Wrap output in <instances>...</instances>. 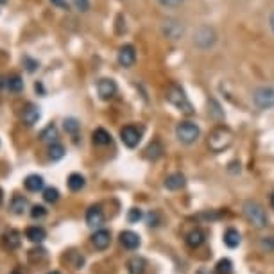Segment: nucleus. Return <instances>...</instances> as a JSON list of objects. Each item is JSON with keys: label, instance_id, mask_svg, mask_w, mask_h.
<instances>
[{"label": "nucleus", "instance_id": "40", "mask_svg": "<svg viewBox=\"0 0 274 274\" xmlns=\"http://www.w3.org/2000/svg\"><path fill=\"white\" fill-rule=\"evenodd\" d=\"M54 6H58L61 7V9H68V2L66 0H50Z\"/></svg>", "mask_w": 274, "mask_h": 274}, {"label": "nucleus", "instance_id": "43", "mask_svg": "<svg viewBox=\"0 0 274 274\" xmlns=\"http://www.w3.org/2000/svg\"><path fill=\"white\" fill-rule=\"evenodd\" d=\"M271 206L274 208V192H273V195H271Z\"/></svg>", "mask_w": 274, "mask_h": 274}, {"label": "nucleus", "instance_id": "11", "mask_svg": "<svg viewBox=\"0 0 274 274\" xmlns=\"http://www.w3.org/2000/svg\"><path fill=\"white\" fill-rule=\"evenodd\" d=\"M86 224L92 227H99L104 224V211L100 206H92L86 211Z\"/></svg>", "mask_w": 274, "mask_h": 274}, {"label": "nucleus", "instance_id": "33", "mask_svg": "<svg viewBox=\"0 0 274 274\" xmlns=\"http://www.w3.org/2000/svg\"><path fill=\"white\" fill-rule=\"evenodd\" d=\"M45 215H47L45 206H41V204H36V206H32V210H31V217H32V219H43Z\"/></svg>", "mask_w": 274, "mask_h": 274}, {"label": "nucleus", "instance_id": "26", "mask_svg": "<svg viewBox=\"0 0 274 274\" xmlns=\"http://www.w3.org/2000/svg\"><path fill=\"white\" fill-rule=\"evenodd\" d=\"M161 152H163L161 144H160V142H152V144H149V147L145 149V156L154 161V160H158V158L161 156Z\"/></svg>", "mask_w": 274, "mask_h": 274}, {"label": "nucleus", "instance_id": "15", "mask_svg": "<svg viewBox=\"0 0 274 274\" xmlns=\"http://www.w3.org/2000/svg\"><path fill=\"white\" fill-rule=\"evenodd\" d=\"M25 188L29 190V192H40V190H43V185H45V181H43V177L38 174H31L25 177L24 181Z\"/></svg>", "mask_w": 274, "mask_h": 274}, {"label": "nucleus", "instance_id": "31", "mask_svg": "<svg viewBox=\"0 0 274 274\" xmlns=\"http://www.w3.org/2000/svg\"><path fill=\"white\" fill-rule=\"evenodd\" d=\"M79 128H81V124L77 122L76 118H66V120H64V131L68 134H77Z\"/></svg>", "mask_w": 274, "mask_h": 274}, {"label": "nucleus", "instance_id": "28", "mask_svg": "<svg viewBox=\"0 0 274 274\" xmlns=\"http://www.w3.org/2000/svg\"><path fill=\"white\" fill-rule=\"evenodd\" d=\"M48 156H50L52 161L61 160V158L64 156V147L61 145V144H50V147H48Z\"/></svg>", "mask_w": 274, "mask_h": 274}, {"label": "nucleus", "instance_id": "20", "mask_svg": "<svg viewBox=\"0 0 274 274\" xmlns=\"http://www.w3.org/2000/svg\"><path fill=\"white\" fill-rule=\"evenodd\" d=\"M224 244H226L227 247H231V249L240 244V233L235 227H229V229L224 231Z\"/></svg>", "mask_w": 274, "mask_h": 274}, {"label": "nucleus", "instance_id": "6", "mask_svg": "<svg viewBox=\"0 0 274 274\" xmlns=\"http://www.w3.org/2000/svg\"><path fill=\"white\" fill-rule=\"evenodd\" d=\"M253 102L260 110L274 108V84H265L253 92Z\"/></svg>", "mask_w": 274, "mask_h": 274}, {"label": "nucleus", "instance_id": "9", "mask_svg": "<svg viewBox=\"0 0 274 274\" xmlns=\"http://www.w3.org/2000/svg\"><path fill=\"white\" fill-rule=\"evenodd\" d=\"M118 64L124 66V68H131L136 61V52H134L133 45H124V47L118 48Z\"/></svg>", "mask_w": 274, "mask_h": 274}, {"label": "nucleus", "instance_id": "45", "mask_svg": "<svg viewBox=\"0 0 274 274\" xmlns=\"http://www.w3.org/2000/svg\"><path fill=\"white\" fill-rule=\"evenodd\" d=\"M48 274H61V273H58V271H52V273H48Z\"/></svg>", "mask_w": 274, "mask_h": 274}, {"label": "nucleus", "instance_id": "27", "mask_svg": "<svg viewBox=\"0 0 274 274\" xmlns=\"http://www.w3.org/2000/svg\"><path fill=\"white\" fill-rule=\"evenodd\" d=\"M6 86H7L9 92L18 94V92H22V90H24V79H22L20 76H13L6 81Z\"/></svg>", "mask_w": 274, "mask_h": 274}, {"label": "nucleus", "instance_id": "30", "mask_svg": "<svg viewBox=\"0 0 274 274\" xmlns=\"http://www.w3.org/2000/svg\"><path fill=\"white\" fill-rule=\"evenodd\" d=\"M231 267H233V263L231 260H227V258H222L217 262V273L219 274H229L231 273Z\"/></svg>", "mask_w": 274, "mask_h": 274}, {"label": "nucleus", "instance_id": "3", "mask_svg": "<svg viewBox=\"0 0 274 274\" xmlns=\"http://www.w3.org/2000/svg\"><path fill=\"white\" fill-rule=\"evenodd\" d=\"M242 211H244V217L247 219V222L253 224L255 227L267 226V215H265V210H263L257 201H245V203L242 204Z\"/></svg>", "mask_w": 274, "mask_h": 274}, {"label": "nucleus", "instance_id": "8", "mask_svg": "<svg viewBox=\"0 0 274 274\" xmlns=\"http://www.w3.org/2000/svg\"><path fill=\"white\" fill-rule=\"evenodd\" d=\"M140 138H142V133L134 128V126H126V128H122V131H120V140H122L124 145L129 147V149H134V147L138 145V144H140Z\"/></svg>", "mask_w": 274, "mask_h": 274}, {"label": "nucleus", "instance_id": "41", "mask_svg": "<svg viewBox=\"0 0 274 274\" xmlns=\"http://www.w3.org/2000/svg\"><path fill=\"white\" fill-rule=\"evenodd\" d=\"M269 24H271V29H273L274 32V11L271 13V16H269Z\"/></svg>", "mask_w": 274, "mask_h": 274}, {"label": "nucleus", "instance_id": "14", "mask_svg": "<svg viewBox=\"0 0 274 274\" xmlns=\"http://www.w3.org/2000/svg\"><path fill=\"white\" fill-rule=\"evenodd\" d=\"M185 185H187V179L181 172H174V174L167 176V179H165V188L167 190H181Z\"/></svg>", "mask_w": 274, "mask_h": 274}, {"label": "nucleus", "instance_id": "18", "mask_svg": "<svg viewBox=\"0 0 274 274\" xmlns=\"http://www.w3.org/2000/svg\"><path fill=\"white\" fill-rule=\"evenodd\" d=\"M145 265H147L145 260H144L142 257H133L128 262V271H129V274H144Z\"/></svg>", "mask_w": 274, "mask_h": 274}, {"label": "nucleus", "instance_id": "37", "mask_svg": "<svg viewBox=\"0 0 274 274\" xmlns=\"http://www.w3.org/2000/svg\"><path fill=\"white\" fill-rule=\"evenodd\" d=\"M24 63H25V66H27V72H34L36 68H38V61H34V59L24 58Z\"/></svg>", "mask_w": 274, "mask_h": 274}, {"label": "nucleus", "instance_id": "19", "mask_svg": "<svg viewBox=\"0 0 274 274\" xmlns=\"http://www.w3.org/2000/svg\"><path fill=\"white\" fill-rule=\"evenodd\" d=\"M27 206H29V203H27V199L25 197H22V195L13 197V201H11L13 213H16V215H24L25 211H27Z\"/></svg>", "mask_w": 274, "mask_h": 274}, {"label": "nucleus", "instance_id": "34", "mask_svg": "<svg viewBox=\"0 0 274 274\" xmlns=\"http://www.w3.org/2000/svg\"><path fill=\"white\" fill-rule=\"evenodd\" d=\"M142 217H144V213H142L140 208H131L129 213H128V221L129 222H138Z\"/></svg>", "mask_w": 274, "mask_h": 274}, {"label": "nucleus", "instance_id": "13", "mask_svg": "<svg viewBox=\"0 0 274 274\" xmlns=\"http://www.w3.org/2000/svg\"><path fill=\"white\" fill-rule=\"evenodd\" d=\"M120 244L126 249H138L140 247V237L134 233V231H122L120 233Z\"/></svg>", "mask_w": 274, "mask_h": 274}, {"label": "nucleus", "instance_id": "38", "mask_svg": "<svg viewBox=\"0 0 274 274\" xmlns=\"http://www.w3.org/2000/svg\"><path fill=\"white\" fill-rule=\"evenodd\" d=\"M147 222H149V226H160V221H158L156 211H151V213L147 215Z\"/></svg>", "mask_w": 274, "mask_h": 274}, {"label": "nucleus", "instance_id": "2", "mask_svg": "<svg viewBox=\"0 0 274 274\" xmlns=\"http://www.w3.org/2000/svg\"><path fill=\"white\" fill-rule=\"evenodd\" d=\"M233 144V131L227 126H217L208 136V147L213 152H222Z\"/></svg>", "mask_w": 274, "mask_h": 274}, {"label": "nucleus", "instance_id": "23", "mask_svg": "<svg viewBox=\"0 0 274 274\" xmlns=\"http://www.w3.org/2000/svg\"><path fill=\"white\" fill-rule=\"evenodd\" d=\"M4 244L9 247V249H16L20 245V233L16 229H9L6 235H4Z\"/></svg>", "mask_w": 274, "mask_h": 274}, {"label": "nucleus", "instance_id": "29", "mask_svg": "<svg viewBox=\"0 0 274 274\" xmlns=\"http://www.w3.org/2000/svg\"><path fill=\"white\" fill-rule=\"evenodd\" d=\"M258 247H260L263 253H273L274 251V237H263V239H260Z\"/></svg>", "mask_w": 274, "mask_h": 274}, {"label": "nucleus", "instance_id": "4", "mask_svg": "<svg viewBox=\"0 0 274 274\" xmlns=\"http://www.w3.org/2000/svg\"><path fill=\"white\" fill-rule=\"evenodd\" d=\"M217 41V32L210 25H201L195 32H193V45L201 50H208L215 45Z\"/></svg>", "mask_w": 274, "mask_h": 274}, {"label": "nucleus", "instance_id": "42", "mask_svg": "<svg viewBox=\"0 0 274 274\" xmlns=\"http://www.w3.org/2000/svg\"><path fill=\"white\" fill-rule=\"evenodd\" d=\"M195 274H211L210 273V269H199V271H197V273H195Z\"/></svg>", "mask_w": 274, "mask_h": 274}, {"label": "nucleus", "instance_id": "17", "mask_svg": "<svg viewBox=\"0 0 274 274\" xmlns=\"http://www.w3.org/2000/svg\"><path fill=\"white\" fill-rule=\"evenodd\" d=\"M25 237H27L31 242H38V244H40V242H43V240L47 239V231L40 226H32L25 231Z\"/></svg>", "mask_w": 274, "mask_h": 274}, {"label": "nucleus", "instance_id": "5", "mask_svg": "<svg viewBox=\"0 0 274 274\" xmlns=\"http://www.w3.org/2000/svg\"><path fill=\"white\" fill-rule=\"evenodd\" d=\"M201 134V129H199L197 124L190 122V120H185V122H179L176 126V138L181 142V144H193V142L199 138Z\"/></svg>", "mask_w": 274, "mask_h": 274}, {"label": "nucleus", "instance_id": "7", "mask_svg": "<svg viewBox=\"0 0 274 274\" xmlns=\"http://www.w3.org/2000/svg\"><path fill=\"white\" fill-rule=\"evenodd\" d=\"M161 32L169 40H179L181 36L185 34V25H183V22L176 20V18H167L163 25H161Z\"/></svg>", "mask_w": 274, "mask_h": 274}, {"label": "nucleus", "instance_id": "22", "mask_svg": "<svg viewBox=\"0 0 274 274\" xmlns=\"http://www.w3.org/2000/svg\"><path fill=\"white\" fill-rule=\"evenodd\" d=\"M94 144L95 145H108V144H111V134L102 128L95 129L94 131Z\"/></svg>", "mask_w": 274, "mask_h": 274}, {"label": "nucleus", "instance_id": "21", "mask_svg": "<svg viewBox=\"0 0 274 274\" xmlns=\"http://www.w3.org/2000/svg\"><path fill=\"white\" fill-rule=\"evenodd\" d=\"M84 177H82L81 174H77V172H74V174L68 176V179H66V185H68V188H70L72 192H79L81 188H84Z\"/></svg>", "mask_w": 274, "mask_h": 274}, {"label": "nucleus", "instance_id": "39", "mask_svg": "<svg viewBox=\"0 0 274 274\" xmlns=\"http://www.w3.org/2000/svg\"><path fill=\"white\" fill-rule=\"evenodd\" d=\"M210 104L213 106V110H211V113H215V117H217V118H222V111H219V110H221V106L217 104L215 100H210Z\"/></svg>", "mask_w": 274, "mask_h": 274}, {"label": "nucleus", "instance_id": "44", "mask_svg": "<svg viewBox=\"0 0 274 274\" xmlns=\"http://www.w3.org/2000/svg\"><path fill=\"white\" fill-rule=\"evenodd\" d=\"M7 0H0V6H2V4H6Z\"/></svg>", "mask_w": 274, "mask_h": 274}, {"label": "nucleus", "instance_id": "46", "mask_svg": "<svg viewBox=\"0 0 274 274\" xmlns=\"http://www.w3.org/2000/svg\"><path fill=\"white\" fill-rule=\"evenodd\" d=\"M13 274H20V273H13Z\"/></svg>", "mask_w": 274, "mask_h": 274}, {"label": "nucleus", "instance_id": "24", "mask_svg": "<svg viewBox=\"0 0 274 274\" xmlns=\"http://www.w3.org/2000/svg\"><path fill=\"white\" fill-rule=\"evenodd\" d=\"M203 242H204V233L201 229H193V231H190V233L187 235V244L190 245V247H199Z\"/></svg>", "mask_w": 274, "mask_h": 274}, {"label": "nucleus", "instance_id": "32", "mask_svg": "<svg viewBox=\"0 0 274 274\" xmlns=\"http://www.w3.org/2000/svg\"><path fill=\"white\" fill-rule=\"evenodd\" d=\"M43 199H45L47 203H56V201L59 199V192L56 190V188L48 187L43 190Z\"/></svg>", "mask_w": 274, "mask_h": 274}, {"label": "nucleus", "instance_id": "25", "mask_svg": "<svg viewBox=\"0 0 274 274\" xmlns=\"http://www.w3.org/2000/svg\"><path fill=\"white\" fill-rule=\"evenodd\" d=\"M56 138H58V129H56V126L54 124H48L47 128L41 131L40 134V140L41 142H52V144H56Z\"/></svg>", "mask_w": 274, "mask_h": 274}, {"label": "nucleus", "instance_id": "1", "mask_svg": "<svg viewBox=\"0 0 274 274\" xmlns=\"http://www.w3.org/2000/svg\"><path fill=\"white\" fill-rule=\"evenodd\" d=\"M165 97H167V100H169L177 111L185 113V115H193L192 102H190V99H188L187 94H185V90H183L179 84H176V82L169 84L167 92H165Z\"/></svg>", "mask_w": 274, "mask_h": 274}, {"label": "nucleus", "instance_id": "16", "mask_svg": "<svg viewBox=\"0 0 274 274\" xmlns=\"http://www.w3.org/2000/svg\"><path fill=\"white\" fill-rule=\"evenodd\" d=\"M22 118H24V122L27 124V126H34V124L40 120V108L34 104H27Z\"/></svg>", "mask_w": 274, "mask_h": 274}, {"label": "nucleus", "instance_id": "35", "mask_svg": "<svg viewBox=\"0 0 274 274\" xmlns=\"http://www.w3.org/2000/svg\"><path fill=\"white\" fill-rule=\"evenodd\" d=\"M158 2L167 9H174V7H179L181 4H185V0H158Z\"/></svg>", "mask_w": 274, "mask_h": 274}, {"label": "nucleus", "instance_id": "12", "mask_svg": "<svg viewBox=\"0 0 274 274\" xmlns=\"http://www.w3.org/2000/svg\"><path fill=\"white\" fill-rule=\"evenodd\" d=\"M92 244H94L95 249L104 251L106 247L111 244V233L108 231V229H99V231H95L94 237H92Z\"/></svg>", "mask_w": 274, "mask_h": 274}, {"label": "nucleus", "instance_id": "36", "mask_svg": "<svg viewBox=\"0 0 274 274\" xmlns=\"http://www.w3.org/2000/svg\"><path fill=\"white\" fill-rule=\"evenodd\" d=\"M74 2V6H76L77 11L81 13H86L90 9V0H72Z\"/></svg>", "mask_w": 274, "mask_h": 274}, {"label": "nucleus", "instance_id": "10", "mask_svg": "<svg viewBox=\"0 0 274 274\" xmlns=\"http://www.w3.org/2000/svg\"><path fill=\"white\" fill-rule=\"evenodd\" d=\"M97 92H99L100 99H111V97H115V94H117V82L113 81V79H108V77H104V79H99V82H97Z\"/></svg>", "mask_w": 274, "mask_h": 274}]
</instances>
